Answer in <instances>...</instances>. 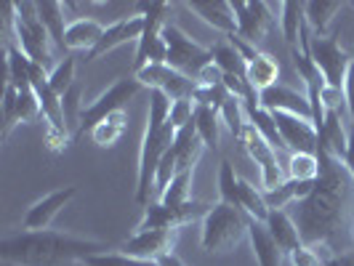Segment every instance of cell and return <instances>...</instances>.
<instances>
[{
    "label": "cell",
    "mask_w": 354,
    "mask_h": 266,
    "mask_svg": "<svg viewBox=\"0 0 354 266\" xmlns=\"http://www.w3.org/2000/svg\"><path fill=\"white\" fill-rule=\"evenodd\" d=\"M237 184H240V176L234 173V165L230 160H224L218 171V202L237 208Z\"/></svg>",
    "instance_id": "34"
},
{
    "label": "cell",
    "mask_w": 354,
    "mask_h": 266,
    "mask_svg": "<svg viewBox=\"0 0 354 266\" xmlns=\"http://www.w3.org/2000/svg\"><path fill=\"white\" fill-rule=\"evenodd\" d=\"M37 14L43 27L48 30L53 46L64 51V35H67V27H64V6L56 3V0H46V3H37Z\"/></svg>",
    "instance_id": "28"
},
{
    "label": "cell",
    "mask_w": 354,
    "mask_h": 266,
    "mask_svg": "<svg viewBox=\"0 0 354 266\" xmlns=\"http://www.w3.org/2000/svg\"><path fill=\"white\" fill-rule=\"evenodd\" d=\"M83 266H160L158 261H144V258H136V256H128V253H96L83 261Z\"/></svg>",
    "instance_id": "36"
},
{
    "label": "cell",
    "mask_w": 354,
    "mask_h": 266,
    "mask_svg": "<svg viewBox=\"0 0 354 266\" xmlns=\"http://www.w3.org/2000/svg\"><path fill=\"white\" fill-rule=\"evenodd\" d=\"M139 91H142V83H139L136 77H118L104 93H99L91 104H86L83 117H80V133H77V136H83L86 131H93V128L102 123V120H106L109 115L123 112V106L128 104Z\"/></svg>",
    "instance_id": "8"
},
{
    "label": "cell",
    "mask_w": 354,
    "mask_h": 266,
    "mask_svg": "<svg viewBox=\"0 0 354 266\" xmlns=\"http://www.w3.org/2000/svg\"><path fill=\"white\" fill-rule=\"evenodd\" d=\"M17 102H19V91L11 83H6V88H3V139H8L11 131H14V125H19Z\"/></svg>",
    "instance_id": "38"
},
{
    "label": "cell",
    "mask_w": 354,
    "mask_h": 266,
    "mask_svg": "<svg viewBox=\"0 0 354 266\" xmlns=\"http://www.w3.org/2000/svg\"><path fill=\"white\" fill-rule=\"evenodd\" d=\"M272 117L277 123V131H280V139H283L285 149L317 155L319 133L309 117H296V115H288V112H272Z\"/></svg>",
    "instance_id": "12"
},
{
    "label": "cell",
    "mask_w": 354,
    "mask_h": 266,
    "mask_svg": "<svg viewBox=\"0 0 354 266\" xmlns=\"http://www.w3.org/2000/svg\"><path fill=\"white\" fill-rule=\"evenodd\" d=\"M142 32H144V17H123L118 19L115 24H109L104 30V35L99 40V46L93 48L88 56V61L93 59H102L104 53L115 51V48H120V46H128V43H139L142 40Z\"/></svg>",
    "instance_id": "16"
},
{
    "label": "cell",
    "mask_w": 354,
    "mask_h": 266,
    "mask_svg": "<svg viewBox=\"0 0 354 266\" xmlns=\"http://www.w3.org/2000/svg\"><path fill=\"white\" fill-rule=\"evenodd\" d=\"M139 11L144 17V32L142 40L136 43V59H133V72L147 67V56H149V48L155 46L162 35V27L168 24V11L171 6L168 3H139Z\"/></svg>",
    "instance_id": "15"
},
{
    "label": "cell",
    "mask_w": 354,
    "mask_h": 266,
    "mask_svg": "<svg viewBox=\"0 0 354 266\" xmlns=\"http://www.w3.org/2000/svg\"><path fill=\"white\" fill-rule=\"evenodd\" d=\"M195 125H197L200 139H203V144H205V149H218V144H221V125H224L221 112H218V109H213V106L197 104Z\"/></svg>",
    "instance_id": "27"
},
{
    "label": "cell",
    "mask_w": 354,
    "mask_h": 266,
    "mask_svg": "<svg viewBox=\"0 0 354 266\" xmlns=\"http://www.w3.org/2000/svg\"><path fill=\"white\" fill-rule=\"evenodd\" d=\"M6 30H11L17 37V48L32 64L51 72L53 64V40L48 30L43 27L40 14H37V3H6Z\"/></svg>",
    "instance_id": "3"
},
{
    "label": "cell",
    "mask_w": 354,
    "mask_h": 266,
    "mask_svg": "<svg viewBox=\"0 0 354 266\" xmlns=\"http://www.w3.org/2000/svg\"><path fill=\"white\" fill-rule=\"evenodd\" d=\"M176 142V128L168 123L162 128H144L142 146H139V173H136V202L149 205V192L155 189L160 160Z\"/></svg>",
    "instance_id": "5"
},
{
    "label": "cell",
    "mask_w": 354,
    "mask_h": 266,
    "mask_svg": "<svg viewBox=\"0 0 354 266\" xmlns=\"http://www.w3.org/2000/svg\"><path fill=\"white\" fill-rule=\"evenodd\" d=\"M178 231L181 229H152V231H136L123 245V253L136 256L144 261H160L165 256H174Z\"/></svg>",
    "instance_id": "14"
},
{
    "label": "cell",
    "mask_w": 354,
    "mask_h": 266,
    "mask_svg": "<svg viewBox=\"0 0 354 266\" xmlns=\"http://www.w3.org/2000/svg\"><path fill=\"white\" fill-rule=\"evenodd\" d=\"M195 109H197L195 99H178V102L171 104V117H168V123L174 125L176 131L192 125L195 123Z\"/></svg>",
    "instance_id": "39"
},
{
    "label": "cell",
    "mask_w": 354,
    "mask_h": 266,
    "mask_svg": "<svg viewBox=\"0 0 354 266\" xmlns=\"http://www.w3.org/2000/svg\"><path fill=\"white\" fill-rule=\"evenodd\" d=\"M266 229L269 234L274 237V243L280 245L285 256H290L296 248H301L304 240H301V231L296 227L293 216L288 211H269V218H266Z\"/></svg>",
    "instance_id": "21"
},
{
    "label": "cell",
    "mask_w": 354,
    "mask_h": 266,
    "mask_svg": "<svg viewBox=\"0 0 354 266\" xmlns=\"http://www.w3.org/2000/svg\"><path fill=\"white\" fill-rule=\"evenodd\" d=\"M301 46L309 51V56L315 59V64H317V70L322 72L325 83H328L330 88L344 91L346 72L352 67V53H346L341 48V43L336 40V35L317 37V35H306V30H304Z\"/></svg>",
    "instance_id": "6"
},
{
    "label": "cell",
    "mask_w": 354,
    "mask_h": 266,
    "mask_svg": "<svg viewBox=\"0 0 354 266\" xmlns=\"http://www.w3.org/2000/svg\"><path fill=\"white\" fill-rule=\"evenodd\" d=\"M250 218L240 208L216 202L200 221V245L211 256H227L248 237Z\"/></svg>",
    "instance_id": "4"
},
{
    "label": "cell",
    "mask_w": 354,
    "mask_h": 266,
    "mask_svg": "<svg viewBox=\"0 0 354 266\" xmlns=\"http://www.w3.org/2000/svg\"><path fill=\"white\" fill-rule=\"evenodd\" d=\"M221 120L224 125L230 128V133L234 139H240V133H243V128L248 125V115H245V104H243V99H237V96H227L224 99V104H221Z\"/></svg>",
    "instance_id": "33"
},
{
    "label": "cell",
    "mask_w": 354,
    "mask_h": 266,
    "mask_svg": "<svg viewBox=\"0 0 354 266\" xmlns=\"http://www.w3.org/2000/svg\"><path fill=\"white\" fill-rule=\"evenodd\" d=\"M72 136L67 131H62V128H53V125L46 123V131H43V144H46V149L53 152V155H62L67 146H70Z\"/></svg>",
    "instance_id": "40"
},
{
    "label": "cell",
    "mask_w": 354,
    "mask_h": 266,
    "mask_svg": "<svg viewBox=\"0 0 354 266\" xmlns=\"http://www.w3.org/2000/svg\"><path fill=\"white\" fill-rule=\"evenodd\" d=\"M237 208L248 218L261 221V224H266V218H269V205H266L261 187H253L245 178H240V184H237Z\"/></svg>",
    "instance_id": "24"
},
{
    "label": "cell",
    "mask_w": 354,
    "mask_h": 266,
    "mask_svg": "<svg viewBox=\"0 0 354 266\" xmlns=\"http://www.w3.org/2000/svg\"><path fill=\"white\" fill-rule=\"evenodd\" d=\"M211 208L213 205L195 202V200H189V202H184V205H178V208H168V205H162V202H149V205L144 208V216H142V221H139V227H136V231L181 229V227H187V224H192V221H203Z\"/></svg>",
    "instance_id": "9"
},
{
    "label": "cell",
    "mask_w": 354,
    "mask_h": 266,
    "mask_svg": "<svg viewBox=\"0 0 354 266\" xmlns=\"http://www.w3.org/2000/svg\"><path fill=\"white\" fill-rule=\"evenodd\" d=\"M6 83H11L17 91L32 88V61L17 46L6 48Z\"/></svg>",
    "instance_id": "25"
},
{
    "label": "cell",
    "mask_w": 354,
    "mask_h": 266,
    "mask_svg": "<svg viewBox=\"0 0 354 266\" xmlns=\"http://www.w3.org/2000/svg\"><path fill=\"white\" fill-rule=\"evenodd\" d=\"M280 30H283L285 35V43L290 46V51L293 48H299V43H301L304 37V30H306V17H304V6L301 3H293V0H288L280 6Z\"/></svg>",
    "instance_id": "26"
},
{
    "label": "cell",
    "mask_w": 354,
    "mask_h": 266,
    "mask_svg": "<svg viewBox=\"0 0 354 266\" xmlns=\"http://www.w3.org/2000/svg\"><path fill=\"white\" fill-rule=\"evenodd\" d=\"M211 53H213V64L224 72V75L245 77L248 64H245V59L240 56V51L230 43V37H227V40H221V43H216V46L211 48Z\"/></svg>",
    "instance_id": "30"
},
{
    "label": "cell",
    "mask_w": 354,
    "mask_h": 266,
    "mask_svg": "<svg viewBox=\"0 0 354 266\" xmlns=\"http://www.w3.org/2000/svg\"><path fill=\"white\" fill-rule=\"evenodd\" d=\"M259 104L266 112H288V115H296V117H309L312 120V106H309V99L301 96L299 91L288 88L283 83L272 86L259 93Z\"/></svg>",
    "instance_id": "17"
},
{
    "label": "cell",
    "mask_w": 354,
    "mask_h": 266,
    "mask_svg": "<svg viewBox=\"0 0 354 266\" xmlns=\"http://www.w3.org/2000/svg\"><path fill=\"white\" fill-rule=\"evenodd\" d=\"M232 8H234V19H237V35L253 43V46H259L274 24L269 6L261 0H253V3L250 0H234Z\"/></svg>",
    "instance_id": "11"
},
{
    "label": "cell",
    "mask_w": 354,
    "mask_h": 266,
    "mask_svg": "<svg viewBox=\"0 0 354 266\" xmlns=\"http://www.w3.org/2000/svg\"><path fill=\"white\" fill-rule=\"evenodd\" d=\"M230 43L237 48V51H240V56L245 59V64H248V61H253V59L261 53V51H259V46H253V43H248V40H243L240 35H232Z\"/></svg>",
    "instance_id": "42"
},
{
    "label": "cell",
    "mask_w": 354,
    "mask_h": 266,
    "mask_svg": "<svg viewBox=\"0 0 354 266\" xmlns=\"http://www.w3.org/2000/svg\"><path fill=\"white\" fill-rule=\"evenodd\" d=\"M75 70H77V64H75V59L72 56H64L51 72H48V80H51V88L59 93V96H64L67 91L75 86Z\"/></svg>",
    "instance_id": "35"
},
{
    "label": "cell",
    "mask_w": 354,
    "mask_h": 266,
    "mask_svg": "<svg viewBox=\"0 0 354 266\" xmlns=\"http://www.w3.org/2000/svg\"><path fill=\"white\" fill-rule=\"evenodd\" d=\"M245 80H248V86L253 91H266L272 88V86H277L280 83V64H277V59L272 56V53H259L253 61H248V70H245Z\"/></svg>",
    "instance_id": "22"
},
{
    "label": "cell",
    "mask_w": 354,
    "mask_h": 266,
    "mask_svg": "<svg viewBox=\"0 0 354 266\" xmlns=\"http://www.w3.org/2000/svg\"><path fill=\"white\" fill-rule=\"evenodd\" d=\"M104 24H99L96 19L80 17L75 19L72 24H67V35H64V51H86L91 53L99 40L104 35Z\"/></svg>",
    "instance_id": "19"
},
{
    "label": "cell",
    "mask_w": 354,
    "mask_h": 266,
    "mask_svg": "<svg viewBox=\"0 0 354 266\" xmlns=\"http://www.w3.org/2000/svg\"><path fill=\"white\" fill-rule=\"evenodd\" d=\"M341 8H344V3H338V0H309V3H304V17H306V24L315 30V35L328 37V30L333 27Z\"/></svg>",
    "instance_id": "23"
},
{
    "label": "cell",
    "mask_w": 354,
    "mask_h": 266,
    "mask_svg": "<svg viewBox=\"0 0 354 266\" xmlns=\"http://www.w3.org/2000/svg\"><path fill=\"white\" fill-rule=\"evenodd\" d=\"M352 240H354V221H352Z\"/></svg>",
    "instance_id": "45"
},
{
    "label": "cell",
    "mask_w": 354,
    "mask_h": 266,
    "mask_svg": "<svg viewBox=\"0 0 354 266\" xmlns=\"http://www.w3.org/2000/svg\"><path fill=\"white\" fill-rule=\"evenodd\" d=\"M17 120L19 123H37L43 120V109L37 102L35 91H19V102H17Z\"/></svg>",
    "instance_id": "37"
},
{
    "label": "cell",
    "mask_w": 354,
    "mask_h": 266,
    "mask_svg": "<svg viewBox=\"0 0 354 266\" xmlns=\"http://www.w3.org/2000/svg\"><path fill=\"white\" fill-rule=\"evenodd\" d=\"M285 171H288V178H293V181H317L319 158L312 152H290Z\"/></svg>",
    "instance_id": "31"
},
{
    "label": "cell",
    "mask_w": 354,
    "mask_h": 266,
    "mask_svg": "<svg viewBox=\"0 0 354 266\" xmlns=\"http://www.w3.org/2000/svg\"><path fill=\"white\" fill-rule=\"evenodd\" d=\"M319 178L312 195L293 205V221L301 231L304 245L330 248V240L344 224L354 221V176L346 165L325 146L317 149Z\"/></svg>",
    "instance_id": "1"
},
{
    "label": "cell",
    "mask_w": 354,
    "mask_h": 266,
    "mask_svg": "<svg viewBox=\"0 0 354 266\" xmlns=\"http://www.w3.org/2000/svg\"><path fill=\"white\" fill-rule=\"evenodd\" d=\"M109 245L64 231H21L0 243V258L11 266H77Z\"/></svg>",
    "instance_id": "2"
},
{
    "label": "cell",
    "mask_w": 354,
    "mask_h": 266,
    "mask_svg": "<svg viewBox=\"0 0 354 266\" xmlns=\"http://www.w3.org/2000/svg\"><path fill=\"white\" fill-rule=\"evenodd\" d=\"M248 243H250V248H253V256H256L259 266H283L285 253L280 250V245L274 243V237L269 234L266 224H261V221H253V218H250Z\"/></svg>",
    "instance_id": "20"
},
{
    "label": "cell",
    "mask_w": 354,
    "mask_h": 266,
    "mask_svg": "<svg viewBox=\"0 0 354 266\" xmlns=\"http://www.w3.org/2000/svg\"><path fill=\"white\" fill-rule=\"evenodd\" d=\"M125 131H128V115L125 112H115V115H109L106 120H102V123L91 131V139H93L96 146L109 149V146H115V144L123 139Z\"/></svg>",
    "instance_id": "29"
},
{
    "label": "cell",
    "mask_w": 354,
    "mask_h": 266,
    "mask_svg": "<svg viewBox=\"0 0 354 266\" xmlns=\"http://www.w3.org/2000/svg\"><path fill=\"white\" fill-rule=\"evenodd\" d=\"M133 77L142 83V88L160 91V93H165L171 102L195 99V91H197L195 77L181 75V72H176L174 67H168V64H147V67L133 72Z\"/></svg>",
    "instance_id": "10"
},
{
    "label": "cell",
    "mask_w": 354,
    "mask_h": 266,
    "mask_svg": "<svg viewBox=\"0 0 354 266\" xmlns=\"http://www.w3.org/2000/svg\"><path fill=\"white\" fill-rule=\"evenodd\" d=\"M77 195L75 187H62V189H53L46 197H40L37 202H32L24 218H21V227L24 231H46L53 224V218L70 205Z\"/></svg>",
    "instance_id": "13"
},
{
    "label": "cell",
    "mask_w": 354,
    "mask_h": 266,
    "mask_svg": "<svg viewBox=\"0 0 354 266\" xmlns=\"http://www.w3.org/2000/svg\"><path fill=\"white\" fill-rule=\"evenodd\" d=\"M290 264L293 266H325V261L317 256V250L309 248V245H301V248H296L290 256Z\"/></svg>",
    "instance_id": "41"
},
{
    "label": "cell",
    "mask_w": 354,
    "mask_h": 266,
    "mask_svg": "<svg viewBox=\"0 0 354 266\" xmlns=\"http://www.w3.org/2000/svg\"><path fill=\"white\" fill-rule=\"evenodd\" d=\"M344 165H346V171L354 176V128L349 131V144H346V155H344V160H341Z\"/></svg>",
    "instance_id": "44"
},
{
    "label": "cell",
    "mask_w": 354,
    "mask_h": 266,
    "mask_svg": "<svg viewBox=\"0 0 354 266\" xmlns=\"http://www.w3.org/2000/svg\"><path fill=\"white\" fill-rule=\"evenodd\" d=\"M189 11H195L208 27L218 30L221 35H237V19H234V8L230 0H192L187 3Z\"/></svg>",
    "instance_id": "18"
},
{
    "label": "cell",
    "mask_w": 354,
    "mask_h": 266,
    "mask_svg": "<svg viewBox=\"0 0 354 266\" xmlns=\"http://www.w3.org/2000/svg\"><path fill=\"white\" fill-rule=\"evenodd\" d=\"M325 266H354V250L333 253L330 258H325Z\"/></svg>",
    "instance_id": "43"
},
{
    "label": "cell",
    "mask_w": 354,
    "mask_h": 266,
    "mask_svg": "<svg viewBox=\"0 0 354 266\" xmlns=\"http://www.w3.org/2000/svg\"><path fill=\"white\" fill-rule=\"evenodd\" d=\"M192 181H195V171H178L174 181L168 184V189L160 195L158 202L168 205V208H178L184 202H189V195H192Z\"/></svg>",
    "instance_id": "32"
},
{
    "label": "cell",
    "mask_w": 354,
    "mask_h": 266,
    "mask_svg": "<svg viewBox=\"0 0 354 266\" xmlns=\"http://www.w3.org/2000/svg\"><path fill=\"white\" fill-rule=\"evenodd\" d=\"M162 40H165V46H168V67H174V70L181 72V75L197 77L208 64H213L211 48L195 43V40L187 35L181 27H176V24H165V27H162Z\"/></svg>",
    "instance_id": "7"
}]
</instances>
